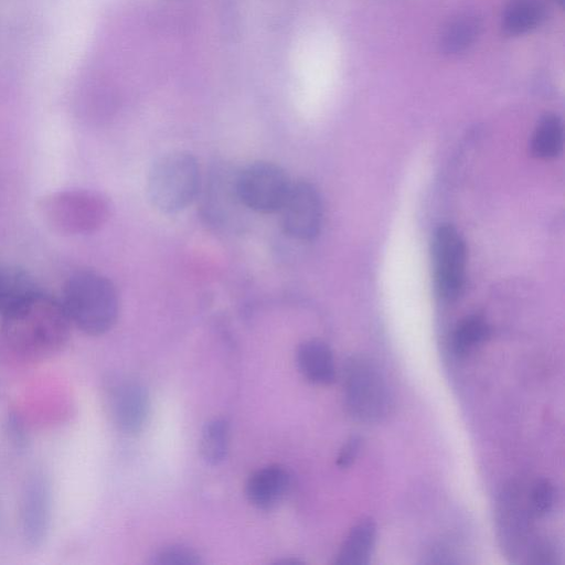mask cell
<instances>
[{
  "mask_svg": "<svg viewBox=\"0 0 565 565\" xmlns=\"http://www.w3.org/2000/svg\"><path fill=\"white\" fill-rule=\"evenodd\" d=\"M490 333L486 320L477 315L462 319L452 333L451 344L454 352L463 356L482 343Z\"/></svg>",
  "mask_w": 565,
  "mask_h": 565,
  "instance_id": "19",
  "label": "cell"
},
{
  "mask_svg": "<svg viewBox=\"0 0 565 565\" xmlns=\"http://www.w3.org/2000/svg\"><path fill=\"white\" fill-rule=\"evenodd\" d=\"M290 185L285 170L269 161L252 162L235 174L239 202L257 213L279 212Z\"/></svg>",
  "mask_w": 565,
  "mask_h": 565,
  "instance_id": "6",
  "label": "cell"
},
{
  "mask_svg": "<svg viewBox=\"0 0 565 565\" xmlns=\"http://www.w3.org/2000/svg\"><path fill=\"white\" fill-rule=\"evenodd\" d=\"M42 214L56 231L79 234L95 231L108 217L109 204L98 193L71 190L52 193L41 201Z\"/></svg>",
  "mask_w": 565,
  "mask_h": 565,
  "instance_id": "4",
  "label": "cell"
},
{
  "mask_svg": "<svg viewBox=\"0 0 565 565\" xmlns=\"http://www.w3.org/2000/svg\"><path fill=\"white\" fill-rule=\"evenodd\" d=\"M559 8H563L565 0H553Z\"/></svg>",
  "mask_w": 565,
  "mask_h": 565,
  "instance_id": "24",
  "label": "cell"
},
{
  "mask_svg": "<svg viewBox=\"0 0 565 565\" xmlns=\"http://www.w3.org/2000/svg\"><path fill=\"white\" fill-rule=\"evenodd\" d=\"M36 289L33 280L23 269L0 263V315L2 316L22 297Z\"/></svg>",
  "mask_w": 565,
  "mask_h": 565,
  "instance_id": "17",
  "label": "cell"
},
{
  "mask_svg": "<svg viewBox=\"0 0 565 565\" xmlns=\"http://www.w3.org/2000/svg\"><path fill=\"white\" fill-rule=\"evenodd\" d=\"M375 523L371 519L361 520L349 532L335 563L342 565L367 564L375 543Z\"/></svg>",
  "mask_w": 565,
  "mask_h": 565,
  "instance_id": "15",
  "label": "cell"
},
{
  "mask_svg": "<svg viewBox=\"0 0 565 565\" xmlns=\"http://www.w3.org/2000/svg\"><path fill=\"white\" fill-rule=\"evenodd\" d=\"M201 174L195 157L182 150L159 157L151 166L147 192L151 204L162 213H177L199 195Z\"/></svg>",
  "mask_w": 565,
  "mask_h": 565,
  "instance_id": "3",
  "label": "cell"
},
{
  "mask_svg": "<svg viewBox=\"0 0 565 565\" xmlns=\"http://www.w3.org/2000/svg\"><path fill=\"white\" fill-rule=\"evenodd\" d=\"M288 487L287 471L278 465H270L250 475L246 483V497L256 508L268 510L281 501Z\"/></svg>",
  "mask_w": 565,
  "mask_h": 565,
  "instance_id": "11",
  "label": "cell"
},
{
  "mask_svg": "<svg viewBox=\"0 0 565 565\" xmlns=\"http://www.w3.org/2000/svg\"><path fill=\"white\" fill-rule=\"evenodd\" d=\"M554 501V490L551 482L546 479L537 480L529 495V512L532 515L541 518L550 512Z\"/></svg>",
  "mask_w": 565,
  "mask_h": 565,
  "instance_id": "20",
  "label": "cell"
},
{
  "mask_svg": "<svg viewBox=\"0 0 565 565\" xmlns=\"http://www.w3.org/2000/svg\"><path fill=\"white\" fill-rule=\"evenodd\" d=\"M107 403L114 424L126 434L139 431L149 413L145 387L132 380H117L107 390Z\"/></svg>",
  "mask_w": 565,
  "mask_h": 565,
  "instance_id": "10",
  "label": "cell"
},
{
  "mask_svg": "<svg viewBox=\"0 0 565 565\" xmlns=\"http://www.w3.org/2000/svg\"><path fill=\"white\" fill-rule=\"evenodd\" d=\"M343 390L347 408L356 419L374 423L388 413V388L377 367L370 361L352 358L347 363Z\"/></svg>",
  "mask_w": 565,
  "mask_h": 565,
  "instance_id": "5",
  "label": "cell"
},
{
  "mask_svg": "<svg viewBox=\"0 0 565 565\" xmlns=\"http://www.w3.org/2000/svg\"><path fill=\"white\" fill-rule=\"evenodd\" d=\"M7 433L17 449H23L28 443V435L25 433L23 422L17 414H10L7 420Z\"/></svg>",
  "mask_w": 565,
  "mask_h": 565,
  "instance_id": "22",
  "label": "cell"
},
{
  "mask_svg": "<svg viewBox=\"0 0 565 565\" xmlns=\"http://www.w3.org/2000/svg\"><path fill=\"white\" fill-rule=\"evenodd\" d=\"M361 438L358 436H352L340 450V454L337 459V465L340 468L350 467L359 454Z\"/></svg>",
  "mask_w": 565,
  "mask_h": 565,
  "instance_id": "23",
  "label": "cell"
},
{
  "mask_svg": "<svg viewBox=\"0 0 565 565\" xmlns=\"http://www.w3.org/2000/svg\"><path fill=\"white\" fill-rule=\"evenodd\" d=\"M297 365L311 383L329 385L335 380L334 359L330 348L321 340L302 342L297 350Z\"/></svg>",
  "mask_w": 565,
  "mask_h": 565,
  "instance_id": "12",
  "label": "cell"
},
{
  "mask_svg": "<svg viewBox=\"0 0 565 565\" xmlns=\"http://www.w3.org/2000/svg\"><path fill=\"white\" fill-rule=\"evenodd\" d=\"M52 521V489L47 476L33 471L24 481L20 499L22 540L31 550L45 543Z\"/></svg>",
  "mask_w": 565,
  "mask_h": 565,
  "instance_id": "8",
  "label": "cell"
},
{
  "mask_svg": "<svg viewBox=\"0 0 565 565\" xmlns=\"http://www.w3.org/2000/svg\"><path fill=\"white\" fill-rule=\"evenodd\" d=\"M434 285L444 301L459 297L465 285L467 249L460 233L451 225H440L431 241Z\"/></svg>",
  "mask_w": 565,
  "mask_h": 565,
  "instance_id": "7",
  "label": "cell"
},
{
  "mask_svg": "<svg viewBox=\"0 0 565 565\" xmlns=\"http://www.w3.org/2000/svg\"><path fill=\"white\" fill-rule=\"evenodd\" d=\"M6 342L18 354L46 359L67 343L72 322L62 301L32 290L2 315Z\"/></svg>",
  "mask_w": 565,
  "mask_h": 565,
  "instance_id": "1",
  "label": "cell"
},
{
  "mask_svg": "<svg viewBox=\"0 0 565 565\" xmlns=\"http://www.w3.org/2000/svg\"><path fill=\"white\" fill-rule=\"evenodd\" d=\"M286 234L298 241L313 239L323 217L321 196L316 186L305 180L291 182L279 210Z\"/></svg>",
  "mask_w": 565,
  "mask_h": 565,
  "instance_id": "9",
  "label": "cell"
},
{
  "mask_svg": "<svg viewBox=\"0 0 565 565\" xmlns=\"http://www.w3.org/2000/svg\"><path fill=\"white\" fill-rule=\"evenodd\" d=\"M230 444V425L223 418L206 423L202 430L200 451L210 465L221 463L227 455Z\"/></svg>",
  "mask_w": 565,
  "mask_h": 565,
  "instance_id": "18",
  "label": "cell"
},
{
  "mask_svg": "<svg viewBox=\"0 0 565 565\" xmlns=\"http://www.w3.org/2000/svg\"><path fill=\"white\" fill-rule=\"evenodd\" d=\"M483 23L475 13H461L451 19L443 29L439 51L447 56H456L468 51L480 38Z\"/></svg>",
  "mask_w": 565,
  "mask_h": 565,
  "instance_id": "13",
  "label": "cell"
},
{
  "mask_svg": "<svg viewBox=\"0 0 565 565\" xmlns=\"http://www.w3.org/2000/svg\"><path fill=\"white\" fill-rule=\"evenodd\" d=\"M563 147V124L554 114L544 115L537 122L532 139L531 152L541 159L555 158Z\"/></svg>",
  "mask_w": 565,
  "mask_h": 565,
  "instance_id": "16",
  "label": "cell"
},
{
  "mask_svg": "<svg viewBox=\"0 0 565 565\" xmlns=\"http://www.w3.org/2000/svg\"><path fill=\"white\" fill-rule=\"evenodd\" d=\"M547 17L545 0H509L502 11L501 29L509 36H520L537 29Z\"/></svg>",
  "mask_w": 565,
  "mask_h": 565,
  "instance_id": "14",
  "label": "cell"
},
{
  "mask_svg": "<svg viewBox=\"0 0 565 565\" xmlns=\"http://www.w3.org/2000/svg\"><path fill=\"white\" fill-rule=\"evenodd\" d=\"M62 303L72 324L88 335L108 332L119 313V298L114 284L92 270H79L68 277Z\"/></svg>",
  "mask_w": 565,
  "mask_h": 565,
  "instance_id": "2",
  "label": "cell"
},
{
  "mask_svg": "<svg viewBox=\"0 0 565 565\" xmlns=\"http://www.w3.org/2000/svg\"><path fill=\"white\" fill-rule=\"evenodd\" d=\"M200 562V557L194 551L181 545L162 548L151 561L156 565H196Z\"/></svg>",
  "mask_w": 565,
  "mask_h": 565,
  "instance_id": "21",
  "label": "cell"
}]
</instances>
